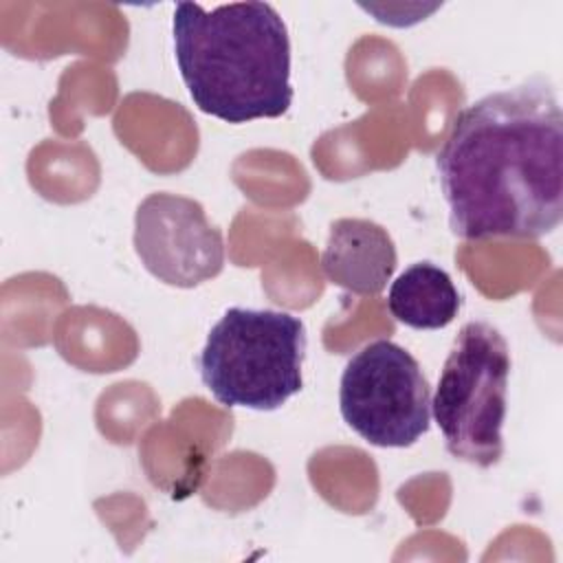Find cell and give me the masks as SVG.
Masks as SVG:
<instances>
[{"mask_svg":"<svg viewBox=\"0 0 563 563\" xmlns=\"http://www.w3.org/2000/svg\"><path fill=\"white\" fill-rule=\"evenodd\" d=\"M303 321L282 310L229 308L198 356L205 387L224 407L279 409L303 387Z\"/></svg>","mask_w":563,"mask_h":563,"instance_id":"cell-3","label":"cell"},{"mask_svg":"<svg viewBox=\"0 0 563 563\" xmlns=\"http://www.w3.org/2000/svg\"><path fill=\"white\" fill-rule=\"evenodd\" d=\"M391 317L413 330L446 328L460 312V292L451 275L433 262H416L389 286Z\"/></svg>","mask_w":563,"mask_h":563,"instance_id":"cell-8","label":"cell"},{"mask_svg":"<svg viewBox=\"0 0 563 563\" xmlns=\"http://www.w3.org/2000/svg\"><path fill=\"white\" fill-rule=\"evenodd\" d=\"M396 246L387 229L363 218L330 224L321 268L330 284L358 295H380L396 271Z\"/></svg>","mask_w":563,"mask_h":563,"instance_id":"cell-7","label":"cell"},{"mask_svg":"<svg viewBox=\"0 0 563 563\" xmlns=\"http://www.w3.org/2000/svg\"><path fill=\"white\" fill-rule=\"evenodd\" d=\"M174 55L205 114L227 123L277 119L292 103L290 40L268 2H196L174 9Z\"/></svg>","mask_w":563,"mask_h":563,"instance_id":"cell-2","label":"cell"},{"mask_svg":"<svg viewBox=\"0 0 563 563\" xmlns=\"http://www.w3.org/2000/svg\"><path fill=\"white\" fill-rule=\"evenodd\" d=\"M563 112L532 77L466 106L435 156L451 231L462 240L552 233L563 218Z\"/></svg>","mask_w":563,"mask_h":563,"instance_id":"cell-1","label":"cell"},{"mask_svg":"<svg viewBox=\"0 0 563 563\" xmlns=\"http://www.w3.org/2000/svg\"><path fill=\"white\" fill-rule=\"evenodd\" d=\"M339 409L365 442L405 449L429 431L431 391L418 361L398 343L378 339L347 361Z\"/></svg>","mask_w":563,"mask_h":563,"instance_id":"cell-5","label":"cell"},{"mask_svg":"<svg viewBox=\"0 0 563 563\" xmlns=\"http://www.w3.org/2000/svg\"><path fill=\"white\" fill-rule=\"evenodd\" d=\"M510 350L497 328L468 321L449 352L431 411L446 451L462 462L490 468L504 455Z\"/></svg>","mask_w":563,"mask_h":563,"instance_id":"cell-4","label":"cell"},{"mask_svg":"<svg viewBox=\"0 0 563 563\" xmlns=\"http://www.w3.org/2000/svg\"><path fill=\"white\" fill-rule=\"evenodd\" d=\"M134 251L158 282L194 288L224 266V240L198 200L180 194H150L134 213Z\"/></svg>","mask_w":563,"mask_h":563,"instance_id":"cell-6","label":"cell"}]
</instances>
